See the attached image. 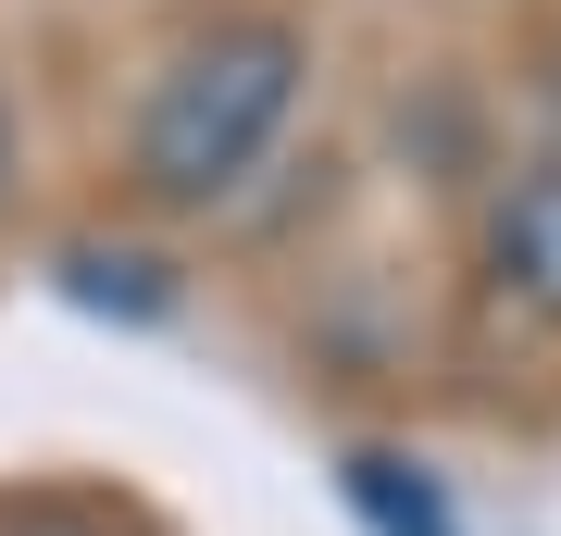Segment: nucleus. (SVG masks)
Instances as JSON below:
<instances>
[{"label":"nucleus","mask_w":561,"mask_h":536,"mask_svg":"<svg viewBox=\"0 0 561 536\" xmlns=\"http://www.w3.org/2000/svg\"><path fill=\"white\" fill-rule=\"evenodd\" d=\"M300 88H312V38L287 13H238V25H213V38H187L150 76L138 138H125L138 199H162V213H213V199H238L262 162H275Z\"/></svg>","instance_id":"f257e3e1"},{"label":"nucleus","mask_w":561,"mask_h":536,"mask_svg":"<svg viewBox=\"0 0 561 536\" xmlns=\"http://www.w3.org/2000/svg\"><path fill=\"white\" fill-rule=\"evenodd\" d=\"M486 262H500V287H512L537 324H561V150H537V162L500 187V213H486Z\"/></svg>","instance_id":"f03ea898"},{"label":"nucleus","mask_w":561,"mask_h":536,"mask_svg":"<svg viewBox=\"0 0 561 536\" xmlns=\"http://www.w3.org/2000/svg\"><path fill=\"white\" fill-rule=\"evenodd\" d=\"M0 175H13V113H0Z\"/></svg>","instance_id":"20e7f679"},{"label":"nucleus","mask_w":561,"mask_h":536,"mask_svg":"<svg viewBox=\"0 0 561 536\" xmlns=\"http://www.w3.org/2000/svg\"><path fill=\"white\" fill-rule=\"evenodd\" d=\"M0 536H113V524H88V512H13Z\"/></svg>","instance_id":"7ed1b4c3"}]
</instances>
